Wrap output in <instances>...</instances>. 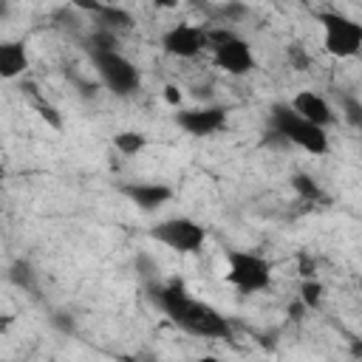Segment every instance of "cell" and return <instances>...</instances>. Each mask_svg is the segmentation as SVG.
Returning <instances> with one entry per match:
<instances>
[{
  "instance_id": "cell-21",
  "label": "cell",
  "mask_w": 362,
  "mask_h": 362,
  "mask_svg": "<svg viewBox=\"0 0 362 362\" xmlns=\"http://www.w3.org/2000/svg\"><path fill=\"white\" fill-rule=\"evenodd\" d=\"M11 277H14L17 286H31V269L25 263H17L14 272H11Z\"/></svg>"
},
{
  "instance_id": "cell-6",
  "label": "cell",
  "mask_w": 362,
  "mask_h": 362,
  "mask_svg": "<svg viewBox=\"0 0 362 362\" xmlns=\"http://www.w3.org/2000/svg\"><path fill=\"white\" fill-rule=\"evenodd\" d=\"M99 76L105 79V85L116 93H130L139 88V71L133 68L130 59H124L119 51L113 54H90Z\"/></svg>"
},
{
  "instance_id": "cell-13",
  "label": "cell",
  "mask_w": 362,
  "mask_h": 362,
  "mask_svg": "<svg viewBox=\"0 0 362 362\" xmlns=\"http://www.w3.org/2000/svg\"><path fill=\"white\" fill-rule=\"evenodd\" d=\"M113 144H116L119 153L133 156V153H139V150L144 147V136H141V133H133V130H124V133L113 136Z\"/></svg>"
},
{
  "instance_id": "cell-23",
  "label": "cell",
  "mask_w": 362,
  "mask_h": 362,
  "mask_svg": "<svg viewBox=\"0 0 362 362\" xmlns=\"http://www.w3.org/2000/svg\"><path fill=\"white\" fill-rule=\"evenodd\" d=\"M303 308H305V305H303V300H300V303H291V305H288V317H294V320H300V314H303Z\"/></svg>"
},
{
  "instance_id": "cell-12",
  "label": "cell",
  "mask_w": 362,
  "mask_h": 362,
  "mask_svg": "<svg viewBox=\"0 0 362 362\" xmlns=\"http://www.w3.org/2000/svg\"><path fill=\"white\" fill-rule=\"evenodd\" d=\"M25 68H28V57H25L23 45H17V42H3V45H0V74H3L6 79H14V76H20Z\"/></svg>"
},
{
  "instance_id": "cell-11",
  "label": "cell",
  "mask_w": 362,
  "mask_h": 362,
  "mask_svg": "<svg viewBox=\"0 0 362 362\" xmlns=\"http://www.w3.org/2000/svg\"><path fill=\"white\" fill-rule=\"evenodd\" d=\"M124 195L139 206V209H158L161 204L170 201V187L164 184H130L124 187Z\"/></svg>"
},
{
  "instance_id": "cell-24",
  "label": "cell",
  "mask_w": 362,
  "mask_h": 362,
  "mask_svg": "<svg viewBox=\"0 0 362 362\" xmlns=\"http://www.w3.org/2000/svg\"><path fill=\"white\" fill-rule=\"evenodd\" d=\"M198 362H221V359H215V356H201Z\"/></svg>"
},
{
  "instance_id": "cell-2",
  "label": "cell",
  "mask_w": 362,
  "mask_h": 362,
  "mask_svg": "<svg viewBox=\"0 0 362 362\" xmlns=\"http://www.w3.org/2000/svg\"><path fill=\"white\" fill-rule=\"evenodd\" d=\"M272 130L277 136H283L288 144H297L314 156H322L328 150V136L325 127H317L311 122H305L291 105H274L272 107Z\"/></svg>"
},
{
  "instance_id": "cell-1",
  "label": "cell",
  "mask_w": 362,
  "mask_h": 362,
  "mask_svg": "<svg viewBox=\"0 0 362 362\" xmlns=\"http://www.w3.org/2000/svg\"><path fill=\"white\" fill-rule=\"evenodd\" d=\"M156 300H158V305L167 311V317H170L178 328H184V331H189V334H195V337L229 339V334H232L226 317H223L221 311H215L209 303L192 300V297L184 291L181 283H170V286L158 288V291H156Z\"/></svg>"
},
{
  "instance_id": "cell-16",
  "label": "cell",
  "mask_w": 362,
  "mask_h": 362,
  "mask_svg": "<svg viewBox=\"0 0 362 362\" xmlns=\"http://www.w3.org/2000/svg\"><path fill=\"white\" fill-rule=\"evenodd\" d=\"M96 14H99V17H102V23H107L110 28H127V25L133 23L127 11L113 8V6H99V11H96Z\"/></svg>"
},
{
  "instance_id": "cell-3",
  "label": "cell",
  "mask_w": 362,
  "mask_h": 362,
  "mask_svg": "<svg viewBox=\"0 0 362 362\" xmlns=\"http://www.w3.org/2000/svg\"><path fill=\"white\" fill-rule=\"evenodd\" d=\"M320 23H322L325 51L331 57L345 59L362 48V23H354L351 17H342L337 11H320Z\"/></svg>"
},
{
  "instance_id": "cell-9",
  "label": "cell",
  "mask_w": 362,
  "mask_h": 362,
  "mask_svg": "<svg viewBox=\"0 0 362 362\" xmlns=\"http://www.w3.org/2000/svg\"><path fill=\"white\" fill-rule=\"evenodd\" d=\"M223 122H226V113L221 107H195V110L178 113V124L192 136H209V133L221 130Z\"/></svg>"
},
{
  "instance_id": "cell-15",
  "label": "cell",
  "mask_w": 362,
  "mask_h": 362,
  "mask_svg": "<svg viewBox=\"0 0 362 362\" xmlns=\"http://www.w3.org/2000/svg\"><path fill=\"white\" fill-rule=\"evenodd\" d=\"M291 187L305 198V201H317L322 192H320V187H317V181L311 178V175H305V173H294L291 175Z\"/></svg>"
},
{
  "instance_id": "cell-20",
  "label": "cell",
  "mask_w": 362,
  "mask_h": 362,
  "mask_svg": "<svg viewBox=\"0 0 362 362\" xmlns=\"http://www.w3.org/2000/svg\"><path fill=\"white\" fill-rule=\"evenodd\" d=\"M288 62H291L297 71H305V68H308V57H305L303 45H297V42H294V45L288 48Z\"/></svg>"
},
{
  "instance_id": "cell-14",
  "label": "cell",
  "mask_w": 362,
  "mask_h": 362,
  "mask_svg": "<svg viewBox=\"0 0 362 362\" xmlns=\"http://www.w3.org/2000/svg\"><path fill=\"white\" fill-rule=\"evenodd\" d=\"M90 54H113L116 51V34L110 28H102L90 37V45H88Z\"/></svg>"
},
{
  "instance_id": "cell-22",
  "label": "cell",
  "mask_w": 362,
  "mask_h": 362,
  "mask_svg": "<svg viewBox=\"0 0 362 362\" xmlns=\"http://www.w3.org/2000/svg\"><path fill=\"white\" fill-rule=\"evenodd\" d=\"M164 99H167L170 105H181V90H178L175 85H167V88H164Z\"/></svg>"
},
{
  "instance_id": "cell-10",
  "label": "cell",
  "mask_w": 362,
  "mask_h": 362,
  "mask_svg": "<svg viewBox=\"0 0 362 362\" xmlns=\"http://www.w3.org/2000/svg\"><path fill=\"white\" fill-rule=\"evenodd\" d=\"M291 107H294L305 122H311V124H317V127H325V124H331V119H334L331 105H328L320 93H314V90L297 93L294 102H291Z\"/></svg>"
},
{
  "instance_id": "cell-8",
  "label": "cell",
  "mask_w": 362,
  "mask_h": 362,
  "mask_svg": "<svg viewBox=\"0 0 362 362\" xmlns=\"http://www.w3.org/2000/svg\"><path fill=\"white\" fill-rule=\"evenodd\" d=\"M215 62H218L226 74H235V76H240V74H246V71L255 68V57H252L249 45H246L240 37H232V40H226L221 48H215Z\"/></svg>"
},
{
  "instance_id": "cell-19",
  "label": "cell",
  "mask_w": 362,
  "mask_h": 362,
  "mask_svg": "<svg viewBox=\"0 0 362 362\" xmlns=\"http://www.w3.org/2000/svg\"><path fill=\"white\" fill-rule=\"evenodd\" d=\"M34 105H37V110H40V116L51 124V127H62V119H59V113H57V107H51L48 102H42V99H34Z\"/></svg>"
},
{
  "instance_id": "cell-18",
  "label": "cell",
  "mask_w": 362,
  "mask_h": 362,
  "mask_svg": "<svg viewBox=\"0 0 362 362\" xmlns=\"http://www.w3.org/2000/svg\"><path fill=\"white\" fill-rule=\"evenodd\" d=\"M342 110H345V119L362 130V102H356L354 96H345L342 99Z\"/></svg>"
},
{
  "instance_id": "cell-25",
  "label": "cell",
  "mask_w": 362,
  "mask_h": 362,
  "mask_svg": "<svg viewBox=\"0 0 362 362\" xmlns=\"http://www.w3.org/2000/svg\"><path fill=\"white\" fill-rule=\"evenodd\" d=\"M354 354H356V356L362 354V345H359V342H354Z\"/></svg>"
},
{
  "instance_id": "cell-5",
  "label": "cell",
  "mask_w": 362,
  "mask_h": 362,
  "mask_svg": "<svg viewBox=\"0 0 362 362\" xmlns=\"http://www.w3.org/2000/svg\"><path fill=\"white\" fill-rule=\"evenodd\" d=\"M150 235L173 252H195L204 243V226H198L189 218H167L158 226H153Z\"/></svg>"
},
{
  "instance_id": "cell-4",
  "label": "cell",
  "mask_w": 362,
  "mask_h": 362,
  "mask_svg": "<svg viewBox=\"0 0 362 362\" xmlns=\"http://www.w3.org/2000/svg\"><path fill=\"white\" fill-rule=\"evenodd\" d=\"M226 260H229L226 277H229V283H232L235 288L252 294V291H260V288L269 286L272 272H269V263H266L263 257L249 255V252H229Z\"/></svg>"
},
{
  "instance_id": "cell-17",
  "label": "cell",
  "mask_w": 362,
  "mask_h": 362,
  "mask_svg": "<svg viewBox=\"0 0 362 362\" xmlns=\"http://www.w3.org/2000/svg\"><path fill=\"white\" fill-rule=\"evenodd\" d=\"M320 297H322V286H320L317 280H305L303 288H300V300H303V305H305V308H317Z\"/></svg>"
},
{
  "instance_id": "cell-7",
  "label": "cell",
  "mask_w": 362,
  "mask_h": 362,
  "mask_svg": "<svg viewBox=\"0 0 362 362\" xmlns=\"http://www.w3.org/2000/svg\"><path fill=\"white\" fill-rule=\"evenodd\" d=\"M161 45H164V51L170 54V57H181V59H187V57H195L201 48H206L204 45V28H195V25H173L164 37H161Z\"/></svg>"
}]
</instances>
